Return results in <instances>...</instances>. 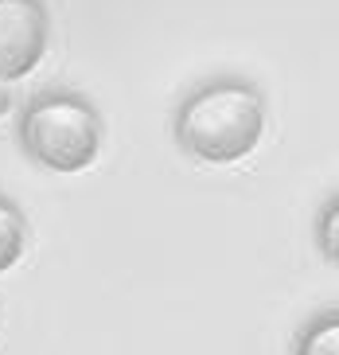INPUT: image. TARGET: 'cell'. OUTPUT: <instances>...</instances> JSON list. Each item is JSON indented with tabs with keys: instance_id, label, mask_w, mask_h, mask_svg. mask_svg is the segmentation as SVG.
<instances>
[{
	"instance_id": "6da1fadb",
	"label": "cell",
	"mask_w": 339,
	"mask_h": 355,
	"mask_svg": "<svg viewBox=\"0 0 339 355\" xmlns=\"http://www.w3.org/2000/svg\"><path fill=\"white\" fill-rule=\"evenodd\" d=\"M266 133V102L250 83H211L175 114V141L203 164L246 160Z\"/></svg>"
},
{
	"instance_id": "7a4b0ae2",
	"label": "cell",
	"mask_w": 339,
	"mask_h": 355,
	"mask_svg": "<svg viewBox=\"0 0 339 355\" xmlns=\"http://www.w3.org/2000/svg\"><path fill=\"white\" fill-rule=\"evenodd\" d=\"M20 141L47 172H86L102 153V121L82 98L43 94L24 110Z\"/></svg>"
},
{
	"instance_id": "3957f363",
	"label": "cell",
	"mask_w": 339,
	"mask_h": 355,
	"mask_svg": "<svg viewBox=\"0 0 339 355\" xmlns=\"http://www.w3.org/2000/svg\"><path fill=\"white\" fill-rule=\"evenodd\" d=\"M51 16L43 0H0V78H24L43 63Z\"/></svg>"
},
{
	"instance_id": "277c9868",
	"label": "cell",
	"mask_w": 339,
	"mask_h": 355,
	"mask_svg": "<svg viewBox=\"0 0 339 355\" xmlns=\"http://www.w3.org/2000/svg\"><path fill=\"white\" fill-rule=\"evenodd\" d=\"M24 246H28V223H24L20 207L0 199V273H8L24 258Z\"/></svg>"
},
{
	"instance_id": "5b68a950",
	"label": "cell",
	"mask_w": 339,
	"mask_h": 355,
	"mask_svg": "<svg viewBox=\"0 0 339 355\" xmlns=\"http://www.w3.org/2000/svg\"><path fill=\"white\" fill-rule=\"evenodd\" d=\"M297 355H339V316H324L300 336Z\"/></svg>"
},
{
	"instance_id": "8992f818",
	"label": "cell",
	"mask_w": 339,
	"mask_h": 355,
	"mask_svg": "<svg viewBox=\"0 0 339 355\" xmlns=\"http://www.w3.org/2000/svg\"><path fill=\"white\" fill-rule=\"evenodd\" d=\"M316 239H320V250L331 266H339V199L328 203V211L320 215V227H316Z\"/></svg>"
},
{
	"instance_id": "52a82bcc",
	"label": "cell",
	"mask_w": 339,
	"mask_h": 355,
	"mask_svg": "<svg viewBox=\"0 0 339 355\" xmlns=\"http://www.w3.org/2000/svg\"><path fill=\"white\" fill-rule=\"evenodd\" d=\"M12 110V90H8V83L0 78V114H8Z\"/></svg>"
}]
</instances>
